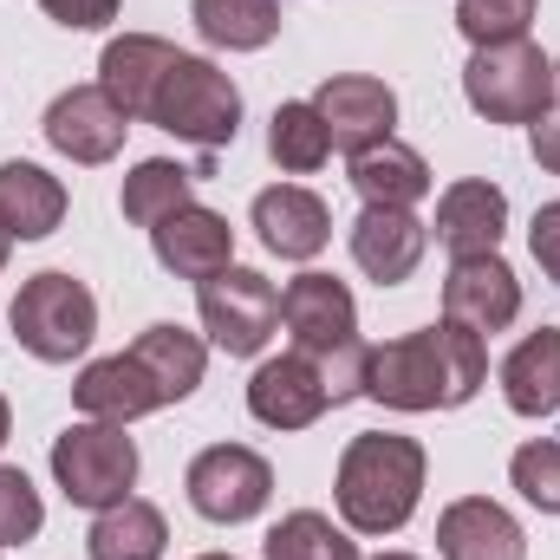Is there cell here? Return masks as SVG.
Returning a JSON list of instances; mask_svg holds the SVG:
<instances>
[{
	"instance_id": "cell-1",
	"label": "cell",
	"mask_w": 560,
	"mask_h": 560,
	"mask_svg": "<svg viewBox=\"0 0 560 560\" xmlns=\"http://www.w3.org/2000/svg\"><path fill=\"white\" fill-rule=\"evenodd\" d=\"M482 378H489V346H482V332H469L456 319H436L392 346H372V359H365V398L385 411H456L482 392Z\"/></svg>"
},
{
	"instance_id": "cell-2",
	"label": "cell",
	"mask_w": 560,
	"mask_h": 560,
	"mask_svg": "<svg viewBox=\"0 0 560 560\" xmlns=\"http://www.w3.org/2000/svg\"><path fill=\"white\" fill-rule=\"evenodd\" d=\"M423 443L398 430H365L346 443L339 476H332V502L339 522L352 535H398L423 502Z\"/></svg>"
},
{
	"instance_id": "cell-3",
	"label": "cell",
	"mask_w": 560,
	"mask_h": 560,
	"mask_svg": "<svg viewBox=\"0 0 560 560\" xmlns=\"http://www.w3.org/2000/svg\"><path fill=\"white\" fill-rule=\"evenodd\" d=\"M463 98L489 125H535L555 105V59L535 39L476 46V59L463 66Z\"/></svg>"
},
{
	"instance_id": "cell-4",
	"label": "cell",
	"mask_w": 560,
	"mask_h": 560,
	"mask_svg": "<svg viewBox=\"0 0 560 560\" xmlns=\"http://www.w3.org/2000/svg\"><path fill=\"white\" fill-rule=\"evenodd\" d=\"M52 482L66 489L72 509H112L138 489V443L125 436V423H105V418H85V423H66L52 436Z\"/></svg>"
},
{
	"instance_id": "cell-5",
	"label": "cell",
	"mask_w": 560,
	"mask_h": 560,
	"mask_svg": "<svg viewBox=\"0 0 560 560\" xmlns=\"http://www.w3.org/2000/svg\"><path fill=\"white\" fill-rule=\"evenodd\" d=\"M7 319H13V339H20L33 359H46V365H66V359H79V352L98 339V300H92V287L72 280V275H59V268H46V275L26 280V287L13 293Z\"/></svg>"
},
{
	"instance_id": "cell-6",
	"label": "cell",
	"mask_w": 560,
	"mask_h": 560,
	"mask_svg": "<svg viewBox=\"0 0 560 560\" xmlns=\"http://www.w3.org/2000/svg\"><path fill=\"white\" fill-rule=\"evenodd\" d=\"M150 125L170 131V138H183V143L222 150V143H235V131H242V92H235V79L222 66H209L196 52H176L170 79H163V92L150 105Z\"/></svg>"
},
{
	"instance_id": "cell-7",
	"label": "cell",
	"mask_w": 560,
	"mask_h": 560,
	"mask_svg": "<svg viewBox=\"0 0 560 560\" xmlns=\"http://www.w3.org/2000/svg\"><path fill=\"white\" fill-rule=\"evenodd\" d=\"M183 489H189V509H196L202 522L235 528V522H255V515L275 502V469H268V456L248 450V443H209V450L189 463Z\"/></svg>"
},
{
	"instance_id": "cell-8",
	"label": "cell",
	"mask_w": 560,
	"mask_h": 560,
	"mask_svg": "<svg viewBox=\"0 0 560 560\" xmlns=\"http://www.w3.org/2000/svg\"><path fill=\"white\" fill-rule=\"evenodd\" d=\"M202 332L229 352V359H255L280 326V293L268 275L255 268H222L215 280H202Z\"/></svg>"
},
{
	"instance_id": "cell-9",
	"label": "cell",
	"mask_w": 560,
	"mask_h": 560,
	"mask_svg": "<svg viewBox=\"0 0 560 560\" xmlns=\"http://www.w3.org/2000/svg\"><path fill=\"white\" fill-rule=\"evenodd\" d=\"M280 326L293 332V352L306 359H332L346 346H359V306L352 287L332 275H300L280 293Z\"/></svg>"
},
{
	"instance_id": "cell-10",
	"label": "cell",
	"mask_w": 560,
	"mask_h": 560,
	"mask_svg": "<svg viewBox=\"0 0 560 560\" xmlns=\"http://www.w3.org/2000/svg\"><path fill=\"white\" fill-rule=\"evenodd\" d=\"M443 319L469 326V332H509L522 319V280L502 255H469V261H450L443 275Z\"/></svg>"
},
{
	"instance_id": "cell-11",
	"label": "cell",
	"mask_w": 560,
	"mask_h": 560,
	"mask_svg": "<svg viewBox=\"0 0 560 560\" xmlns=\"http://www.w3.org/2000/svg\"><path fill=\"white\" fill-rule=\"evenodd\" d=\"M313 112L326 118L332 150L359 156V150H372V143L392 138V125H398V92H392L385 79H372V72H339V79L319 85Z\"/></svg>"
},
{
	"instance_id": "cell-12",
	"label": "cell",
	"mask_w": 560,
	"mask_h": 560,
	"mask_svg": "<svg viewBox=\"0 0 560 560\" xmlns=\"http://www.w3.org/2000/svg\"><path fill=\"white\" fill-rule=\"evenodd\" d=\"M125 131H131V118L112 105L105 85H72L46 105V143L72 163H112L125 150Z\"/></svg>"
},
{
	"instance_id": "cell-13",
	"label": "cell",
	"mask_w": 560,
	"mask_h": 560,
	"mask_svg": "<svg viewBox=\"0 0 560 560\" xmlns=\"http://www.w3.org/2000/svg\"><path fill=\"white\" fill-rule=\"evenodd\" d=\"M150 248H156V261L170 268L176 280H215L222 268H235V229H229V215H215V209H202V202H183L176 215H163L156 229H150Z\"/></svg>"
},
{
	"instance_id": "cell-14",
	"label": "cell",
	"mask_w": 560,
	"mask_h": 560,
	"mask_svg": "<svg viewBox=\"0 0 560 560\" xmlns=\"http://www.w3.org/2000/svg\"><path fill=\"white\" fill-rule=\"evenodd\" d=\"M248 411H255V423H268V430H306V423H319L332 411V398H326L319 365L306 352H287V359H268L248 378Z\"/></svg>"
},
{
	"instance_id": "cell-15",
	"label": "cell",
	"mask_w": 560,
	"mask_h": 560,
	"mask_svg": "<svg viewBox=\"0 0 560 560\" xmlns=\"http://www.w3.org/2000/svg\"><path fill=\"white\" fill-rule=\"evenodd\" d=\"M502 229H509V196L489 176H463V183H450L436 196V242L450 248V261L495 255Z\"/></svg>"
},
{
	"instance_id": "cell-16",
	"label": "cell",
	"mask_w": 560,
	"mask_h": 560,
	"mask_svg": "<svg viewBox=\"0 0 560 560\" xmlns=\"http://www.w3.org/2000/svg\"><path fill=\"white\" fill-rule=\"evenodd\" d=\"M436 555L443 560H528L522 522L489 502V495H463L436 515Z\"/></svg>"
},
{
	"instance_id": "cell-17",
	"label": "cell",
	"mask_w": 560,
	"mask_h": 560,
	"mask_svg": "<svg viewBox=\"0 0 560 560\" xmlns=\"http://www.w3.org/2000/svg\"><path fill=\"white\" fill-rule=\"evenodd\" d=\"M423 248H430V229H423L411 209H359L352 222V261L359 275H372L378 287H398V280L418 275Z\"/></svg>"
},
{
	"instance_id": "cell-18",
	"label": "cell",
	"mask_w": 560,
	"mask_h": 560,
	"mask_svg": "<svg viewBox=\"0 0 560 560\" xmlns=\"http://www.w3.org/2000/svg\"><path fill=\"white\" fill-rule=\"evenodd\" d=\"M170 66H176V46H170V39H156V33H125V39L105 46L98 85L112 92V105H118L125 118H143V125H150V105H156Z\"/></svg>"
},
{
	"instance_id": "cell-19",
	"label": "cell",
	"mask_w": 560,
	"mask_h": 560,
	"mask_svg": "<svg viewBox=\"0 0 560 560\" xmlns=\"http://www.w3.org/2000/svg\"><path fill=\"white\" fill-rule=\"evenodd\" d=\"M255 229H261L268 255H280V261H313L332 242L326 202L313 189H300V183H275V189L255 196Z\"/></svg>"
},
{
	"instance_id": "cell-20",
	"label": "cell",
	"mask_w": 560,
	"mask_h": 560,
	"mask_svg": "<svg viewBox=\"0 0 560 560\" xmlns=\"http://www.w3.org/2000/svg\"><path fill=\"white\" fill-rule=\"evenodd\" d=\"M72 405H79L85 418H105V423H138V418H150V411H163L156 385L143 378V365L131 352L92 359V365L79 372V385H72Z\"/></svg>"
},
{
	"instance_id": "cell-21",
	"label": "cell",
	"mask_w": 560,
	"mask_h": 560,
	"mask_svg": "<svg viewBox=\"0 0 560 560\" xmlns=\"http://www.w3.org/2000/svg\"><path fill=\"white\" fill-rule=\"evenodd\" d=\"M59 222H66V183L20 156L0 163V229L13 242H46Z\"/></svg>"
},
{
	"instance_id": "cell-22",
	"label": "cell",
	"mask_w": 560,
	"mask_h": 560,
	"mask_svg": "<svg viewBox=\"0 0 560 560\" xmlns=\"http://www.w3.org/2000/svg\"><path fill=\"white\" fill-rule=\"evenodd\" d=\"M502 398H509L515 418H548V411H560V326L528 332L502 359Z\"/></svg>"
},
{
	"instance_id": "cell-23",
	"label": "cell",
	"mask_w": 560,
	"mask_h": 560,
	"mask_svg": "<svg viewBox=\"0 0 560 560\" xmlns=\"http://www.w3.org/2000/svg\"><path fill=\"white\" fill-rule=\"evenodd\" d=\"M352 189L372 209H418L423 196H430V163H423L411 143L385 138V143H372V150L352 156Z\"/></svg>"
},
{
	"instance_id": "cell-24",
	"label": "cell",
	"mask_w": 560,
	"mask_h": 560,
	"mask_svg": "<svg viewBox=\"0 0 560 560\" xmlns=\"http://www.w3.org/2000/svg\"><path fill=\"white\" fill-rule=\"evenodd\" d=\"M131 359L143 365V378L156 385V398L163 405H183L196 385H202V372H209V346L196 339V332H183V326H143L138 346H131Z\"/></svg>"
},
{
	"instance_id": "cell-25",
	"label": "cell",
	"mask_w": 560,
	"mask_h": 560,
	"mask_svg": "<svg viewBox=\"0 0 560 560\" xmlns=\"http://www.w3.org/2000/svg\"><path fill=\"white\" fill-rule=\"evenodd\" d=\"M163 548H170V522H163L156 502H138V495L98 509V522L85 535L92 560H163Z\"/></svg>"
},
{
	"instance_id": "cell-26",
	"label": "cell",
	"mask_w": 560,
	"mask_h": 560,
	"mask_svg": "<svg viewBox=\"0 0 560 560\" xmlns=\"http://www.w3.org/2000/svg\"><path fill=\"white\" fill-rule=\"evenodd\" d=\"M196 33L229 52H261L280 33V0H196Z\"/></svg>"
},
{
	"instance_id": "cell-27",
	"label": "cell",
	"mask_w": 560,
	"mask_h": 560,
	"mask_svg": "<svg viewBox=\"0 0 560 560\" xmlns=\"http://www.w3.org/2000/svg\"><path fill=\"white\" fill-rule=\"evenodd\" d=\"M196 189V170H183V163H170V156H143L138 170L125 176V222H138V229H156L163 215H176L183 202H196L189 196Z\"/></svg>"
},
{
	"instance_id": "cell-28",
	"label": "cell",
	"mask_w": 560,
	"mask_h": 560,
	"mask_svg": "<svg viewBox=\"0 0 560 560\" xmlns=\"http://www.w3.org/2000/svg\"><path fill=\"white\" fill-rule=\"evenodd\" d=\"M268 560H359L352 528H339L319 509H293L268 528Z\"/></svg>"
},
{
	"instance_id": "cell-29",
	"label": "cell",
	"mask_w": 560,
	"mask_h": 560,
	"mask_svg": "<svg viewBox=\"0 0 560 560\" xmlns=\"http://www.w3.org/2000/svg\"><path fill=\"white\" fill-rule=\"evenodd\" d=\"M268 156H275L287 176H306L332 156V138H326V118L313 112V98H293L268 118Z\"/></svg>"
},
{
	"instance_id": "cell-30",
	"label": "cell",
	"mask_w": 560,
	"mask_h": 560,
	"mask_svg": "<svg viewBox=\"0 0 560 560\" xmlns=\"http://www.w3.org/2000/svg\"><path fill=\"white\" fill-rule=\"evenodd\" d=\"M456 26L469 46H509V39H528L535 0H456Z\"/></svg>"
},
{
	"instance_id": "cell-31",
	"label": "cell",
	"mask_w": 560,
	"mask_h": 560,
	"mask_svg": "<svg viewBox=\"0 0 560 560\" xmlns=\"http://www.w3.org/2000/svg\"><path fill=\"white\" fill-rule=\"evenodd\" d=\"M509 482L522 489L528 509L541 515H560V436H535L509 456Z\"/></svg>"
},
{
	"instance_id": "cell-32",
	"label": "cell",
	"mask_w": 560,
	"mask_h": 560,
	"mask_svg": "<svg viewBox=\"0 0 560 560\" xmlns=\"http://www.w3.org/2000/svg\"><path fill=\"white\" fill-rule=\"evenodd\" d=\"M46 522V502L39 489L26 482V469H7L0 463V548H26Z\"/></svg>"
},
{
	"instance_id": "cell-33",
	"label": "cell",
	"mask_w": 560,
	"mask_h": 560,
	"mask_svg": "<svg viewBox=\"0 0 560 560\" xmlns=\"http://www.w3.org/2000/svg\"><path fill=\"white\" fill-rule=\"evenodd\" d=\"M39 13L72 26V33H98V26L118 20V0H39Z\"/></svg>"
},
{
	"instance_id": "cell-34",
	"label": "cell",
	"mask_w": 560,
	"mask_h": 560,
	"mask_svg": "<svg viewBox=\"0 0 560 560\" xmlns=\"http://www.w3.org/2000/svg\"><path fill=\"white\" fill-rule=\"evenodd\" d=\"M528 248H535L541 275H548V280H560V196H555V202H541V209H535V222H528Z\"/></svg>"
},
{
	"instance_id": "cell-35",
	"label": "cell",
	"mask_w": 560,
	"mask_h": 560,
	"mask_svg": "<svg viewBox=\"0 0 560 560\" xmlns=\"http://www.w3.org/2000/svg\"><path fill=\"white\" fill-rule=\"evenodd\" d=\"M528 143H535V163H541L548 176H560V112L535 118V125H528Z\"/></svg>"
},
{
	"instance_id": "cell-36",
	"label": "cell",
	"mask_w": 560,
	"mask_h": 560,
	"mask_svg": "<svg viewBox=\"0 0 560 560\" xmlns=\"http://www.w3.org/2000/svg\"><path fill=\"white\" fill-rule=\"evenodd\" d=\"M7 430H13V411H7V398H0V443H7Z\"/></svg>"
},
{
	"instance_id": "cell-37",
	"label": "cell",
	"mask_w": 560,
	"mask_h": 560,
	"mask_svg": "<svg viewBox=\"0 0 560 560\" xmlns=\"http://www.w3.org/2000/svg\"><path fill=\"white\" fill-rule=\"evenodd\" d=\"M7 255H13V235H7V229H0V268H7Z\"/></svg>"
},
{
	"instance_id": "cell-38",
	"label": "cell",
	"mask_w": 560,
	"mask_h": 560,
	"mask_svg": "<svg viewBox=\"0 0 560 560\" xmlns=\"http://www.w3.org/2000/svg\"><path fill=\"white\" fill-rule=\"evenodd\" d=\"M372 560H418V555H372Z\"/></svg>"
},
{
	"instance_id": "cell-39",
	"label": "cell",
	"mask_w": 560,
	"mask_h": 560,
	"mask_svg": "<svg viewBox=\"0 0 560 560\" xmlns=\"http://www.w3.org/2000/svg\"><path fill=\"white\" fill-rule=\"evenodd\" d=\"M196 560H235V555H196Z\"/></svg>"
},
{
	"instance_id": "cell-40",
	"label": "cell",
	"mask_w": 560,
	"mask_h": 560,
	"mask_svg": "<svg viewBox=\"0 0 560 560\" xmlns=\"http://www.w3.org/2000/svg\"><path fill=\"white\" fill-rule=\"evenodd\" d=\"M555 92H560V59H555Z\"/></svg>"
}]
</instances>
